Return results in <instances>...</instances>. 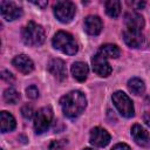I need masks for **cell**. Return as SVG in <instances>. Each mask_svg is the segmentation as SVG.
Segmentation results:
<instances>
[{"mask_svg":"<svg viewBox=\"0 0 150 150\" xmlns=\"http://www.w3.org/2000/svg\"><path fill=\"white\" fill-rule=\"evenodd\" d=\"M60 103L62 107V111L67 117L76 118L83 112L87 101H86L84 95L81 91L73 90V91L66 94L61 98Z\"/></svg>","mask_w":150,"mask_h":150,"instance_id":"cell-1","label":"cell"},{"mask_svg":"<svg viewBox=\"0 0 150 150\" xmlns=\"http://www.w3.org/2000/svg\"><path fill=\"white\" fill-rule=\"evenodd\" d=\"M21 36H22V41L25 42V45L36 47V46H40L43 43L46 34H45V29L41 25H38L34 21H29L22 28Z\"/></svg>","mask_w":150,"mask_h":150,"instance_id":"cell-2","label":"cell"},{"mask_svg":"<svg viewBox=\"0 0 150 150\" xmlns=\"http://www.w3.org/2000/svg\"><path fill=\"white\" fill-rule=\"evenodd\" d=\"M53 46L57 50L67 54V55H74L77 53V43L73 35H70L67 32L60 30L57 32L53 38Z\"/></svg>","mask_w":150,"mask_h":150,"instance_id":"cell-3","label":"cell"},{"mask_svg":"<svg viewBox=\"0 0 150 150\" xmlns=\"http://www.w3.org/2000/svg\"><path fill=\"white\" fill-rule=\"evenodd\" d=\"M112 98V102L116 107V109L118 110V112L129 118V117H132L134 114H135V109H134V104H132V101L129 98V96L123 93V91H115L111 96Z\"/></svg>","mask_w":150,"mask_h":150,"instance_id":"cell-4","label":"cell"},{"mask_svg":"<svg viewBox=\"0 0 150 150\" xmlns=\"http://www.w3.org/2000/svg\"><path fill=\"white\" fill-rule=\"evenodd\" d=\"M53 121V110L49 107L39 109L34 115V129L36 134H43Z\"/></svg>","mask_w":150,"mask_h":150,"instance_id":"cell-5","label":"cell"},{"mask_svg":"<svg viewBox=\"0 0 150 150\" xmlns=\"http://www.w3.org/2000/svg\"><path fill=\"white\" fill-rule=\"evenodd\" d=\"M75 5L71 1H59L54 6V14L60 22L67 23L75 15Z\"/></svg>","mask_w":150,"mask_h":150,"instance_id":"cell-6","label":"cell"},{"mask_svg":"<svg viewBox=\"0 0 150 150\" xmlns=\"http://www.w3.org/2000/svg\"><path fill=\"white\" fill-rule=\"evenodd\" d=\"M91 64H93V70L102 77H107L111 74V67L109 64V62L107 61V59L104 56H102L101 54H96L93 56L91 59Z\"/></svg>","mask_w":150,"mask_h":150,"instance_id":"cell-7","label":"cell"},{"mask_svg":"<svg viewBox=\"0 0 150 150\" xmlns=\"http://www.w3.org/2000/svg\"><path fill=\"white\" fill-rule=\"evenodd\" d=\"M0 12H1L2 18L6 19L7 21H13L15 19H19L22 14L21 8L11 1H1L0 2Z\"/></svg>","mask_w":150,"mask_h":150,"instance_id":"cell-8","label":"cell"},{"mask_svg":"<svg viewBox=\"0 0 150 150\" xmlns=\"http://www.w3.org/2000/svg\"><path fill=\"white\" fill-rule=\"evenodd\" d=\"M110 142V135L109 132L100 127H95L90 131V143L95 146H105Z\"/></svg>","mask_w":150,"mask_h":150,"instance_id":"cell-9","label":"cell"},{"mask_svg":"<svg viewBox=\"0 0 150 150\" xmlns=\"http://www.w3.org/2000/svg\"><path fill=\"white\" fill-rule=\"evenodd\" d=\"M131 136L134 141L141 145V146H149L150 145V135L149 132L141 125V124H134L131 128Z\"/></svg>","mask_w":150,"mask_h":150,"instance_id":"cell-10","label":"cell"},{"mask_svg":"<svg viewBox=\"0 0 150 150\" xmlns=\"http://www.w3.org/2000/svg\"><path fill=\"white\" fill-rule=\"evenodd\" d=\"M123 39L125 43L131 48H139L144 43V36L142 32H138V30L125 29L123 32Z\"/></svg>","mask_w":150,"mask_h":150,"instance_id":"cell-11","label":"cell"},{"mask_svg":"<svg viewBox=\"0 0 150 150\" xmlns=\"http://www.w3.org/2000/svg\"><path fill=\"white\" fill-rule=\"evenodd\" d=\"M124 22L127 26V29H132V30H138L142 32L143 27H144V19L141 14L131 12L125 14L124 16Z\"/></svg>","mask_w":150,"mask_h":150,"instance_id":"cell-12","label":"cell"},{"mask_svg":"<svg viewBox=\"0 0 150 150\" xmlns=\"http://www.w3.org/2000/svg\"><path fill=\"white\" fill-rule=\"evenodd\" d=\"M103 28L102 21L96 15H88L84 19V30L89 35H98Z\"/></svg>","mask_w":150,"mask_h":150,"instance_id":"cell-13","label":"cell"},{"mask_svg":"<svg viewBox=\"0 0 150 150\" xmlns=\"http://www.w3.org/2000/svg\"><path fill=\"white\" fill-rule=\"evenodd\" d=\"M48 70L59 80L63 81L67 76V69H66V63L61 59H53L48 63Z\"/></svg>","mask_w":150,"mask_h":150,"instance_id":"cell-14","label":"cell"},{"mask_svg":"<svg viewBox=\"0 0 150 150\" xmlns=\"http://www.w3.org/2000/svg\"><path fill=\"white\" fill-rule=\"evenodd\" d=\"M13 66L22 74H29L34 69V63L33 61L25 54L18 55L13 59Z\"/></svg>","mask_w":150,"mask_h":150,"instance_id":"cell-15","label":"cell"},{"mask_svg":"<svg viewBox=\"0 0 150 150\" xmlns=\"http://www.w3.org/2000/svg\"><path fill=\"white\" fill-rule=\"evenodd\" d=\"M15 118L13 117L12 114L7 111H1L0 114V127H1V132H8L12 131L15 128Z\"/></svg>","mask_w":150,"mask_h":150,"instance_id":"cell-16","label":"cell"},{"mask_svg":"<svg viewBox=\"0 0 150 150\" xmlns=\"http://www.w3.org/2000/svg\"><path fill=\"white\" fill-rule=\"evenodd\" d=\"M71 74L74 79H76L79 82H83L87 79L88 75V66L84 62H75L71 66Z\"/></svg>","mask_w":150,"mask_h":150,"instance_id":"cell-17","label":"cell"},{"mask_svg":"<svg viewBox=\"0 0 150 150\" xmlns=\"http://www.w3.org/2000/svg\"><path fill=\"white\" fill-rule=\"evenodd\" d=\"M98 54H101V55L104 56L105 59H108V57L116 59V57L120 56L121 50H120V48H118L116 45H112V43H105V45H103V46L100 47V49H98Z\"/></svg>","mask_w":150,"mask_h":150,"instance_id":"cell-18","label":"cell"},{"mask_svg":"<svg viewBox=\"0 0 150 150\" xmlns=\"http://www.w3.org/2000/svg\"><path fill=\"white\" fill-rule=\"evenodd\" d=\"M128 88L134 95H141L145 90V84L141 79L132 77V79H130L128 81Z\"/></svg>","mask_w":150,"mask_h":150,"instance_id":"cell-19","label":"cell"},{"mask_svg":"<svg viewBox=\"0 0 150 150\" xmlns=\"http://www.w3.org/2000/svg\"><path fill=\"white\" fill-rule=\"evenodd\" d=\"M105 12L110 18H117L121 13V2L117 0H109L105 2Z\"/></svg>","mask_w":150,"mask_h":150,"instance_id":"cell-20","label":"cell"},{"mask_svg":"<svg viewBox=\"0 0 150 150\" xmlns=\"http://www.w3.org/2000/svg\"><path fill=\"white\" fill-rule=\"evenodd\" d=\"M4 100L7 102V103H11V104H15L19 102L20 100V93L16 91L14 88H8L5 90L4 93Z\"/></svg>","mask_w":150,"mask_h":150,"instance_id":"cell-21","label":"cell"},{"mask_svg":"<svg viewBox=\"0 0 150 150\" xmlns=\"http://www.w3.org/2000/svg\"><path fill=\"white\" fill-rule=\"evenodd\" d=\"M21 114L25 118L29 120L33 117V114H34V110H33V107L29 105V104H25L22 108H21Z\"/></svg>","mask_w":150,"mask_h":150,"instance_id":"cell-22","label":"cell"},{"mask_svg":"<svg viewBox=\"0 0 150 150\" xmlns=\"http://www.w3.org/2000/svg\"><path fill=\"white\" fill-rule=\"evenodd\" d=\"M26 95L28 98H32V100H35L38 98L39 96V90L35 86H29L27 89H26Z\"/></svg>","mask_w":150,"mask_h":150,"instance_id":"cell-23","label":"cell"},{"mask_svg":"<svg viewBox=\"0 0 150 150\" xmlns=\"http://www.w3.org/2000/svg\"><path fill=\"white\" fill-rule=\"evenodd\" d=\"M1 77H2L4 81H6V82H8V83H12V82L14 81L13 74L9 73L8 70H2V71H1Z\"/></svg>","mask_w":150,"mask_h":150,"instance_id":"cell-24","label":"cell"},{"mask_svg":"<svg viewBox=\"0 0 150 150\" xmlns=\"http://www.w3.org/2000/svg\"><path fill=\"white\" fill-rule=\"evenodd\" d=\"M49 150H63V148L59 141H53L49 144Z\"/></svg>","mask_w":150,"mask_h":150,"instance_id":"cell-25","label":"cell"},{"mask_svg":"<svg viewBox=\"0 0 150 150\" xmlns=\"http://www.w3.org/2000/svg\"><path fill=\"white\" fill-rule=\"evenodd\" d=\"M111 150H131V149H130V146H129L128 144H125V143H118V144L114 145Z\"/></svg>","mask_w":150,"mask_h":150,"instance_id":"cell-26","label":"cell"},{"mask_svg":"<svg viewBox=\"0 0 150 150\" xmlns=\"http://www.w3.org/2000/svg\"><path fill=\"white\" fill-rule=\"evenodd\" d=\"M33 4H34V5H36V6H40L41 8H43V7H46V6H47V1H34Z\"/></svg>","mask_w":150,"mask_h":150,"instance_id":"cell-27","label":"cell"},{"mask_svg":"<svg viewBox=\"0 0 150 150\" xmlns=\"http://www.w3.org/2000/svg\"><path fill=\"white\" fill-rule=\"evenodd\" d=\"M132 5H134L137 9H142V8L145 6V2H134Z\"/></svg>","mask_w":150,"mask_h":150,"instance_id":"cell-28","label":"cell"},{"mask_svg":"<svg viewBox=\"0 0 150 150\" xmlns=\"http://www.w3.org/2000/svg\"><path fill=\"white\" fill-rule=\"evenodd\" d=\"M84 150H93V149H90V148H87V149H84Z\"/></svg>","mask_w":150,"mask_h":150,"instance_id":"cell-29","label":"cell"}]
</instances>
